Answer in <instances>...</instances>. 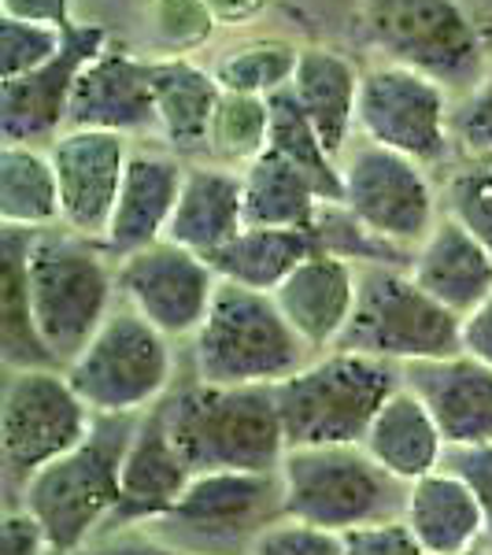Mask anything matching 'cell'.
Instances as JSON below:
<instances>
[{"label":"cell","instance_id":"obj_1","mask_svg":"<svg viewBox=\"0 0 492 555\" xmlns=\"http://www.w3.org/2000/svg\"><path fill=\"white\" fill-rule=\"evenodd\" d=\"M159 411L193 474H274L289 452L279 400L263 385L234 389L182 378Z\"/></svg>","mask_w":492,"mask_h":555},{"label":"cell","instance_id":"obj_2","mask_svg":"<svg viewBox=\"0 0 492 555\" xmlns=\"http://www.w3.org/2000/svg\"><path fill=\"white\" fill-rule=\"evenodd\" d=\"M185 378L204 385H263L274 389L303 371L315 352L285 322L271 293L219 282L211 311L190 345H182Z\"/></svg>","mask_w":492,"mask_h":555},{"label":"cell","instance_id":"obj_3","mask_svg":"<svg viewBox=\"0 0 492 555\" xmlns=\"http://www.w3.org/2000/svg\"><path fill=\"white\" fill-rule=\"evenodd\" d=\"M26 282L41 341L67 366L119 304L115 259L101 241L67 227L34 230L26 248Z\"/></svg>","mask_w":492,"mask_h":555},{"label":"cell","instance_id":"obj_4","mask_svg":"<svg viewBox=\"0 0 492 555\" xmlns=\"http://www.w3.org/2000/svg\"><path fill=\"white\" fill-rule=\"evenodd\" d=\"M138 418L96 415L86 441L75 452L49 463L23 489V496L15 500L41 522V530L52 544V555H70L86 548L112 522L115 507H119L122 460H127Z\"/></svg>","mask_w":492,"mask_h":555},{"label":"cell","instance_id":"obj_5","mask_svg":"<svg viewBox=\"0 0 492 555\" xmlns=\"http://www.w3.org/2000/svg\"><path fill=\"white\" fill-rule=\"evenodd\" d=\"M404 385L400 366L355 352H322L303 371L274 385L289 449L363 444L374 415Z\"/></svg>","mask_w":492,"mask_h":555},{"label":"cell","instance_id":"obj_6","mask_svg":"<svg viewBox=\"0 0 492 555\" xmlns=\"http://www.w3.org/2000/svg\"><path fill=\"white\" fill-rule=\"evenodd\" d=\"M75 392L93 415H145L185 378L182 345L159 334L127 304H115L104 326L67 366Z\"/></svg>","mask_w":492,"mask_h":555},{"label":"cell","instance_id":"obj_7","mask_svg":"<svg viewBox=\"0 0 492 555\" xmlns=\"http://www.w3.org/2000/svg\"><path fill=\"white\" fill-rule=\"evenodd\" d=\"M285 518L329 533H355L404 518L407 486L366 455L363 444L289 449L279 467Z\"/></svg>","mask_w":492,"mask_h":555},{"label":"cell","instance_id":"obj_8","mask_svg":"<svg viewBox=\"0 0 492 555\" xmlns=\"http://www.w3.org/2000/svg\"><path fill=\"white\" fill-rule=\"evenodd\" d=\"M93 411L64 366L4 371L0 385V496L15 504L23 489L60 455L75 452L93 429Z\"/></svg>","mask_w":492,"mask_h":555},{"label":"cell","instance_id":"obj_9","mask_svg":"<svg viewBox=\"0 0 492 555\" xmlns=\"http://www.w3.org/2000/svg\"><path fill=\"white\" fill-rule=\"evenodd\" d=\"M337 348L392 366L444 360L463 352V319L418 289L404 263H371L360 267L355 311Z\"/></svg>","mask_w":492,"mask_h":555},{"label":"cell","instance_id":"obj_10","mask_svg":"<svg viewBox=\"0 0 492 555\" xmlns=\"http://www.w3.org/2000/svg\"><path fill=\"white\" fill-rule=\"evenodd\" d=\"M360 23L389 64L423 70L455 93H470L485 75V52L459 0H363Z\"/></svg>","mask_w":492,"mask_h":555},{"label":"cell","instance_id":"obj_11","mask_svg":"<svg viewBox=\"0 0 492 555\" xmlns=\"http://www.w3.org/2000/svg\"><path fill=\"white\" fill-rule=\"evenodd\" d=\"M285 515L274 474H193L190 489L159 522L141 526L190 555H248L256 537Z\"/></svg>","mask_w":492,"mask_h":555},{"label":"cell","instance_id":"obj_12","mask_svg":"<svg viewBox=\"0 0 492 555\" xmlns=\"http://www.w3.org/2000/svg\"><path fill=\"white\" fill-rule=\"evenodd\" d=\"M355 138L392 149L441 175L455 159L452 93L423 70L374 64L360 75Z\"/></svg>","mask_w":492,"mask_h":555},{"label":"cell","instance_id":"obj_13","mask_svg":"<svg viewBox=\"0 0 492 555\" xmlns=\"http://www.w3.org/2000/svg\"><path fill=\"white\" fill-rule=\"evenodd\" d=\"M345 208L371 234L397 245L400 253H415L441 222V190L437 175L392 149L371 145L355 138L341 156Z\"/></svg>","mask_w":492,"mask_h":555},{"label":"cell","instance_id":"obj_14","mask_svg":"<svg viewBox=\"0 0 492 555\" xmlns=\"http://www.w3.org/2000/svg\"><path fill=\"white\" fill-rule=\"evenodd\" d=\"M115 282H119V304L138 311L174 345H190L208 319L222 278L204 256L174 241H159L115 259Z\"/></svg>","mask_w":492,"mask_h":555},{"label":"cell","instance_id":"obj_15","mask_svg":"<svg viewBox=\"0 0 492 555\" xmlns=\"http://www.w3.org/2000/svg\"><path fill=\"white\" fill-rule=\"evenodd\" d=\"M104 44L107 34L101 26L75 23L56 60H49L44 67L23 78L0 82V138H4V145L49 149L67 130L78 75L86 70L89 60L101 56Z\"/></svg>","mask_w":492,"mask_h":555},{"label":"cell","instance_id":"obj_16","mask_svg":"<svg viewBox=\"0 0 492 555\" xmlns=\"http://www.w3.org/2000/svg\"><path fill=\"white\" fill-rule=\"evenodd\" d=\"M138 141L107 130H64L49 145L60 182V227L89 241H104Z\"/></svg>","mask_w":492,"mask_h":555},{"label":"cell","instance_id":"obj_17","mask_svg":"<svg viewBox=\"0 0 492 555\" xmlns=\"http://www.w3.org/2000/svg\"><path fill=\"white\" fill-rule=\"evenodd\" d=\"M185 171H190V159L171 152L164 141H138L133 145L119 201H115L112 222H107V234L101 241L107 256L122 259L167 241Z\"/></svg>","mask_w":492,"mask_h":555},{"label":"cell","instance_id":"obj_18","mask_svg":"<svg viewBox=\"0 0 492 555\" xmlns=\"http://www.w3.org/2000/svg\"><path fill=\"white\" fill-rule=\"evenodd\" d=\"M67 130H107L127 133L133 141H159L156 96L148 86V60L130 56L127 49L104 44L78 75L70 96Z\"/></svg>","mask_w":492,"mask_h":555},{"label":"cell","instance_id":"obj_19","mask_svg":"<svg viewBox=\"0 0 492 555\" xmlns=\"http://www.w3.org/2000/svg\"><path fill=\"white\" fill-rule=\"evenodd\" d=\"M404 389L415 392L449 449L492 444V366L474 356H444L400 366Z\"/></svg>","mask_w":492,"mask_h":555},{"label":"cell","instance_id":"obj_20","mask_svg":"<svg viewBox=\"0 0 492 555\" xmlns=\"http://www.w3.org/2000/svg\"><path fill=\"white\" fill-rule=\"evenodd\" d=\"M190 481H193L190 463L174 449L164 423V411L156 404L133 426L127 460H122V478H119V507H115L112 522L104 526V533L138 530V526L159 522L182 500Z\"/></svg>","mask_w":492,"mask_h":555},{"label":"cell","instance_id":"obj_21","mask_svg":"<svg viewBox=\"0 0 492 555\" xmlns=\"http://www.w3.org/2000/svg\"><path fill=\"white\" fill-rule=\"evenodd\" d=\"M360 293V267L329 253H315L271 293L279 311L315 356L341 345Z\"/></svg>","mask_w":492,"mask_h":555},{"label":"cell","instance_id":"obj_22","mask_svg":"<svg viewBox=\"0 0 492 555\" xmlns=\"http://www.w3.org/2000/svg\"><path fill=\"white\" fill-rule=\"evenodd\" d=\"M407 274L455 319H467L492 293V253L470 230L441 215L429 237L411 253Z\"/></svg>","mask_w":492,"mask_h":555},{"label":"cell","instance_id":"obj_23","mask_svg":"<svg viewBox=\"0 0 492 555\" xmlns=\"http://www.w3.org/2000/svg\"><path fill=\"white\" fill-rule=\"evenodd\" d=\"M400 522L407 526L423 555H467L485 548V518L478 500L449 467L411 481Z\"/></svg>","mask_w":492,"mask_h":555},{"label":"cell","instance_id":"obj_24","mask_svg":"<svg viewBox=\"0 0 492 555\" xmlns=\"http://www.w3.org/2000/svg\"><path fill=\"white\" fill-rule=\"evenodd\" d=\"M241 230H245L241 171L208 164V159H193L190 171H185L167 241L208 259L222 245H230Z\"/></svg>","mask_w":492,"mask_h":555},{"label":"cell","instance_id":"obj_25","mask_svg":"<svg viewBox=\"0 0 492 555\" xmlns=\"http://www.w3.org/2000/svg\"><path fill=\"white\" fill-rule=\"evenodd\" d=\"M148 86L156 96L159 141L182 159H204L222 89L211 70L193 60H148Z\"/></svg>","mask_w":492,"mask_h":555},{"label":"cell","instance_id":"obj_26","mask_svg":"<svg viewBox=\"0 0 492 555\" xmlns=\"http://www.w3.org/2000/svg\"><path fill=\"white\" fill-rule=\"evenodd\" d=\"M360 75L352 60L341 52L308 44L300 49L297 75L289 82V93L297 96L300 112L315 127L319 141L329 149V156L341 159L345 149L355 141V101H360Z\"/></svg>","mask_w":492,"mask_h":555},{"label":"cell","instance_id":"obj_27","mask_svg":"<svg viewBox=\"0 0 492 555\" xmlns=\"http://www.w3.org/2000/svg\"><path fill=\"white\" fill-rule=\"evenodd\" d=\"M363 449L378 467H386L404 486L441 470L444 455H449V444H444L441 429L423 408V400L404 385L374 415V423L363 437Z\"/></svg>","mask_w":492,"mask_h":555},{"label":"cell","instance_id":"obj_28","mask_svg":"<svg viewBox=\"0 0 492 555\" xmlns=\"http://www.w3.org/2000/svg\"><path fill=\"white\" fill-rule=\"evenodd\" d=\"M34 230L0 227V371H41L60 366L30 308V282H26V248Z\"/></svg>","mask_w":492,"mask_h":555},{"label":"cell","instance_id":"obj_29","mask_svg":"<svg viewBox=\"0 0 492 555\" xmlns=\"http://www.w3.org/2000/svg\"><path fill=\"white\" fill-rule=\"evenodd\" d=\"M245 227L259 230H311L322 211V193L297 164L267 149L241 171Z\"/></svg>","mask_w":492,"mask_h":555},{"label":"cell","instance_id":"obj_30","mask_svg":"<svg viewBox=\"0 0 492 555\" xmlns=\"http://www.w3.org/2000/svg\"><path fill=\"white\" fill-rule=\"evenodd\" d=\"M315 234L311 230H259L245 227L241 234L208 256L211 271L222 282L245 285V289L274 293L308 256H315Z\"/></svg>","mask_w":492,"mask_h":555},{"label":"cell","instance_id":"obj_31","mask_svg":"<svg viewBox=\"0 0 492 555\" xmlns=\"http://www.w3.org/2000/svg\"><path fill=\"white\" fill-rule=\"evenodd\" d=\"M60 182L49 149L0 145V227H60Z\"/></svg>","mask_w":492,"mask_h":555},{"label":"cell","instance_id":"obj_32","mask_svg":"<svg viewBox=\"0 0 492 555\" xmlns=\"http://www.w3.org/2000/svg\"><path fill=\"white\" fill-rule=\"evenodd\" d=\"M267 101H271V141H267V149L279 152L289 164H297L300 171L319 185L326 204H341L345 201L341 159L329 156V149L319 141L315 127H311L308 115L300 112L289 86L279 89L274 96H267Z\"/></svg>","mask_w":492,"mask_h":555},{"label":"cell","instance_id":"obj_33","mask_svg":"<svg viewBox=\"0 0 492 555\" xmlns=\"http://www.w3.org/2000/svg\"><path fill=\"white\" fill-rule=\"evenodd\" d=\"M267 141H271V101L267 96L222 93L219 107H215L204 159L230 167V171H245L253 159L267 152Z\"/></svg>","mask_w":492,"mask_h":555},{"label":"cell","instance_id":"obj_34","mask_svg":"<svg viewBox=\"0 0 492 555\" xmlns=\"http://www.w3.org/2000/svg\"><path fill=\"white\" fill-rule=\"evenodd\" d=\"M300 49L293 41L282 38H259L245 41L237 49H226L215 60L211 75L219 82L222 93H241V96H274L285 89L297 75Z\"/></svg>","mask_w":492,"mask_h":555},{"label":"cell","instance_id":"obj_35","mask_svg":"<svg viewBox=\"0 0 492 555\" xmlns=\"http://www.w3.org/2000/svg\"><path fill=\"white\" fill-rule=\"evenodd\" d=\"M441 211L492 253V156H455L441 175Z\"/></svg>","mask_w":492,"mask_h":555},{"label":"cell","instance_id":"obj_36","mask_svg":"<svg viewBox=\"0 0 492 555\" xmlns=\"http://www.w3.org/2000/svg\"><path fill=\"white\" fill-rule=\"evenodd\" d=\"M67 44V30L49 23L15 20V15H0V78L12 82L30 70L44 67L56 60Z\"/></svg>","mask_w":492,"mask_h":555},{"label":"cell","instance_id":"obj_37","mask_svg":"<svg viewBox=\"0 0 492 555\" xmlns=\"http://www.w3.org/2000/svg\"><path fill=\"white\" fill-rule=\"evenodd\" d=\"M455 156H492V67L481 82L452 101Z\"/></svg>","mask_w":492,"mask_h":555},{"label":"cell","instance_id":"obj_38","mask_svg":"<svg viewBox=\"0 0 492 555\" xmlns=\"http://www.w3.org/2000/svg\"><path fill=\"white\" fill-rule=\"evenodd\" d=\"M248 555H345V537L282 515L256 537Z\"/></svg>","mask_w":492,"mask_h":555},{"label":"cell","instance_id":"obj_39","mask_svg":"<svg viewBox=\"0 0 492 555\" xmlns=\"http://www.w3.org/2000/svg\"><path fill=\"white\" fill-rule=\"evenodd\" d=\"M444 467L455 478L467 481L485 518V548L492 552V444H478V449H449L444 455Z\"/></svg>","mask_w":492,"mask_h":555},{"label":"cell","instance_id":"obj_40","mask_svg":"<svg viewBox=\"0 0 492 555\" xmlns=\"http://www.w3.org/2000/svg\"><path fill=\"white\" fill-rule=\"evenodd\" d=\"M0 555H52L41 522L20 504H8L0 515Z\"/></svg>","mask_w":492,"mask_h":555},{"label":"cell","instance_id":"obj_41","mask_svg":"<svg viewBox=\"0 0 492 555\" xmlns=\"http://www.w3.org/2000/svg\"><path fill=\"white\" fill-rule=\"evenodd\" d=\"M70 555H190V552L174 548L164 537L138 526V530H107L101 537H93L86 548H78Z\"/></svg>","mask_w":492,"mask_h":555},{"label":"cell","instance_id":"obj_42","mask_svg":"<svg viewBox=\"0 0 492 555\" xmlns=\"http://www.w3.org/2000/svg\"><path fill=\"white\" fill-rule=\"evenodd\" d=\"M345 555H423L404 522L371 526L345 537Z\"/></svg>","mask_w":492,"mask_h":555},{"label":"cell","instance_id":"obj_43","mask_svg":"<svg viewBox=\"0 0 492 555\" xmlns=\"http://www.w3.org/2000/svg\"><path fill=\"white\" fill-rule=\"evenodd\" d=\"M0 15H15V20L49 23L60 30H70V0H0Z\"/></svg>","mask_w":492,"mask_h":555},{"label":"cell","instance_id":"obj_44","mask_svg":"<svg viewBox=\"0 0 492 555\" xmlns=\"http://www.w3.org/2000/svg\"><path fill=\"white\" fill-rule=\"evenodd\" d=\"M463 352L492 366V293L463 319Z\"/></svg>","mask_w":492,"mask_h":555},{"label":"cell","instance_id":"obj_45","mask_svg":"<svg viewBox=\"0 0 492 555\" xmlns=\"http://www.w3.org/2000/svg\"><path fill=\"white\" fill-rule=\"evenodd\" d=\"M467 555H492L489 548H478V552H467Z\"/></svg>","mask_w":492,"mask_h":555}]
</instances>
